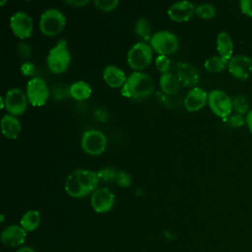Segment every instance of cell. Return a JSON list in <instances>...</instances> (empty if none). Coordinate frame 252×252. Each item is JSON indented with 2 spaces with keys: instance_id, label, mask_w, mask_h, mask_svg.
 Instances as JSON below:
<instances>
[{
  "instance_id": "1",
  "label": "cell",
  "mask_w": 252,
  "mask_h": 252,
  "mask_svg": "<svg viewBox=\"0 0 252 252\" xmlns=\"http://www.w3.org/2000/svg\"><path fill=\"white\" fill-rule=\"evenodd\" d=\"M120 92L123 96L130 99H144L153 94L154 83L149 75L135 71L127 77Z\"/></svg>"
},
{
  "instance_id": "2",
  "label": "cell",
  "mask_w": 252,
  "mask_h": 252,
  "mask_svg": "<svg viewBox=\"0 0 252 252\" xmlns=\"http://www.w3.org/2000/svg\"><path fill=\"white\" fill-rule=\"evenodd\" d=\"M46 62L48 69L54 74H61L68 69L71 62V54L65 39H60L49 50Z\"/></svg>"
},
{
  "instance_id": "3",
  "label": "cell",
  "mask_w": 252,
  "mask_h": 252,
  "mask_svg": "<svg viewBox=\"0 0 252 252\" xmlns=\"http://www.w3.org/2000/svg\"><path fill=\"white\" fill-rule=\"evenodd\" d=\"M66 25L65 16L55 8L45 10L39 18L40 32L47 36H54L60 33Z\"/></svg>"
},
{
  "instance_id": "4",
  "label": "cell",
  "mask_w": 252,
  "mask_h": 252,
  "mask_svg": "<svg viewBox=\"0 0 252 252\" xmlns=\"http://www.w3.org/2000/svg\"><path fill=\"white\" fill-rule=\"evenodd\" d=\"M153 59V48L150 44L140 41L135 43L127 53V62L136 72L145 69Z\"/></svg>"
},
{
  "instance_id": "5",
  "label": "cell",
  "mask_w": 252,
  "mask_h": 252,
  "mask_svg": "<svg viewBox=\"0 0 252 252\" xmlns=\"http://www.w3.org/2000/svg\"><path fill=\"white\" fill-rule=\"evenodd\" d=\"M150 45L159 55L173 54L179 45L178 38L168 31H159L155 32L150 40Z\"/></svg>"
},
{
  "instance_id": "6",
  "label": "cell",
  "mask_w": 252,
  "mask_h": 252,
  "mask_svg": "<svg viewBox=\"0 0 252 252\" xmlns=\"http://www.w3.org/2000/svg\"><path fill=\"white\" fill-rule=\"evenodd\" d=\"M208 104L217 116L224 121L230 116L232 110V99L224 92L213 90L208 94Z\"/></svg>"
},
{
  "instance_id": "7",
  "label": "cell",
  "mask_w": 252,
  "mask_h": 252,
  "mask_svg": "<svg viewBox=\"0 0 252 252\" xmlns=\"http://www.w3.org/2000/svg\"><path fill=\"white\" fill-rule=\"evenodd\" d=\"M81 146L84 152L91 156H98L102 154L107 146L105 135L96 129H91L83 134Z\"/></svg>"
},
{
  "instance_id": "8",
  "label": "cell",
  "mask_w": 252,
  "mask_h": 252,
  "mask_svg": "<svg viewBox=\"0 0 252 252\" xmlns=\"http://www.w3.org/2000/svg\"><path fill=\"white\" fill-rule=\"evenodd\" d=\"M26 94L29 102L32 103V105L41 106L45 104L49 95L45 81L38 77L32 78L27 84Z\"/></svg>"
},
{
  "instance_id": "9",
  "label": "cell",
  "mask_w": 252,
  "mask_h": 252,
  "mask_svg": "<svg viewBox=\"0 0 252 252\" xmlns=\"http://www.w3.org/2000/svg\"><path fill=\"white\" fill-rule=\"evenodd\" d=\"M5 108L9 112V114L18 116L23 114L28 106V97L26 93H24L19 88L10 89L5 96Z\"/></svg>"
},
{
  "instance_id": "10",
  "label": "cell",
  "mask_w": 252,
  "mask_h": 252,
  "mask_svg": "<svg viewBox=\"0 0 252 252\" xmlns=\"http://www.w3.org/2000/svg\"><path fill=\"white\" fill-rule=\"evenodd\" d=\"M10 28L17 37L21 39L27 38L32 32V19L25 12H16L10 19Z\"/></svg>"
},
{
  "instance_id": "11",
  "label": "cell",
  "mask_w": 252,
  "mask_h": 252,
  "mask_svg": "<svg viewBox=\"0 0 252 252\" xmlns=\"http://www.w3.org/2000/svg\"><path fill=\"white\" fill-rule=\"evenodd\" d=\"M227 68L234 78L245 81L252 73V59L245 55L232 56L228 61Z\"/></svg>"
},
{
  "instance_id": "12",
  "label": "cell",
  "mask_w": 252,
  "mask_h": 252,
  "mask_svg": "<svg viewBox=\"0 0 252 252\" xmlns=\"http://www.w3.org/2000/svg\"><path fill=\"white\" fill-rule=\"evenodd\" d=\"M114 201V194L107 188L96 189L91 198L92 207L98 214H105L111 211Z\"/></svg>"
},
{
  "instance_id": "13",
  "label": "cell",
  "mask_w": 252,
  "mask_h": 252,
  "mask_svg": "<svg viewBox=\"0 0 252 252\" xmlns=\"http://www.w3.org/2000/svg\"><path fill=\"white\" fill-rule=\"evenodd\" d=\"M27 231L21 225H9L1 232V241L7 247H18L24 244Z\"/></svg>"
},
{
  "instance_id": "14",
  "label": "cell",
  "mask_w": 252,
  "mask_h": 252,
  "mask_svg": "<svg viewBox=\"0 0 252 252\" xmlns=\"http://www.w3.org/2000/svg\"><path fill=\"white\" fill-rule=\"evenodd\" d=\"M196 7L189 1H180L172 4L168 11L167 15L169 19L174 22H186L193 17L195 14Z\"/></svg>"
},
{
  "instance_id": "15",
  "label": "cell",
  "mask_w": 252,
  "mask_h": 252,
  "mask_svg": "<svg viewBox=\"0 0 252 252\" xmlns=\"http://www.w3.org/2000/svg\"><path fill=\"white\" fill-rule=\"evenodd\" d=\"M208 103V94L205 90L195 87L189 91L184 98V106L190 112L198 111Z\"/></svg>"
},
{
  "instance_id": "16",
  "label": "cell",
  "mask_w": 252,
  "mask_h": 252,
  "mask_svg": "<svg viewBox=\"0 0 252 252\" xmlns=\"http://www.w3.org/2000/svg\"><path fill=\"white\" fill-rule=\"evenodd\" d=\"M176 76L184 87H194L199 81L197 69L187 62H179L176 67Z\"/></svg>"
},
{
  "instance_id": "17",
  "label": "cell",
  "mask_w": 252,
  "mask_h": 252,
  "mask_svg": "<svg viewBox=\"0 0 252 252\" xmlns=\"http://www.w3.org/2000/svg\"><path fill=\"white\" fill-rule=\"evenodd\" d=\"M104 82L113 89L122 88L126 82V76L124 72L114 65H108L104 68L102 73Z\"/></svg>"
},
{
  "instance_id": "18",
  "label": "cell",
  "mask_w": 252,
  "mask_h": 252,
  "mask_svg": "<svg viewBox=\"0 0 252 252\" xmlns=\"http://www.w3.org/2000/svg\"><path fill=\"white\" fill-rule=\"evenodd\" d=\"M76 172L79 183L87 195L92 192L94 193L96 190V186L99 180L97 173L88 169H77Z\"/></svg>"
},
{
  "instance_id": "19",
  "label": "cell",
  "mask_w": 252,
  "mask_h": 252,
  "mask_svg": "<svg viewBox=\"0 0 252 252\" xmlns=\"http://www.w3.org/2000/svg\"><path fill=\"white\" fill-rule=\"evenodd\" d=\"M2 134L8 139H16L21 132L19 119L11 114H6L1 119Z\"/></svg>"
},
{
  "instance_id": "20",
  "label": "cell",
  "mask_w": 252,
  "mask_h": 252,
  "mask_svg": "<svg viewBox=\"0 0 252 252\" xmlns=\"http://www.w3.org/2000/svg\"><path fill=\"white\" fill-rule=\"evenodd\" d=\"M159 87L163 94L168 95H174L179 92L181 83L176 75L168 72L160 76Z\"/></svg>"
},
{
  "instance_id": "21",
  "label": "cell",
  "mask_w": 252,
  "mask_h": 252,
  "mask_svg": "<svg viewBox=\"0 0 252 252\" xmlns=\"http://www.w3.org/2000/svg\"><path fill=\"white\" fill-rule=\"evenodd\" d=\"M217 51L220 56L230 60L233 53V42L226 32H220L217 37Z\"/></svg>"
},
{
  "instance_id": "22",
  "label": "cell",
  "mask_w": 252,
  "mask_h": 252,
  "mask_svg": "<svg viewBox=\"0 0 252 252\" xmlns=\"http://www.w3.org/2000/svg\"><path fill=\"white\" fill-rule=\"evenodd\" d=\"M65 190L67 194L73 198H83L87 196V193L79 183L76 170L68 175L65 181Z\"/></svg>"
},
{
  "instance_id": "23",
  "label": "cell",
  "mask_w": 252,
  "mask_h": 252,
  "mask_svg": "<svg viewBox=\"0 0 252 252\" xmlns=\"http://www.w3.org/2000/svg\"><path fill=\"white\" fill-rule=\"evenodd\" d=\"M40 223V214L35 210L27 211L21 218L20 225L27 231L32 232L35 230Z\"/></svg>"
},
{
  "instance_id": "24",
  "label": "cell",
  "mask_w": 252,
  "mask_h": 252,
  "mask_svg": "<svg viewBox=\"0 0 252 252\" xmlns=\"http://www.w3.org/2000/svg\"><path fill=\"white\" fill-rule=\"evenodd\" d=\"M91 94L90 85L84 81L75 82L69 88V94L76 100H85L91 96Z\"/></svg>"
},
{
  "instance_id": "25",
  "label": "cell",
  "mask_w": 252,
  "mask_h": 252,
  "mask_svg": "<svg viewBox=\"0 0 252 252\" xmlns=\"http://www.w3.org/2000/svg\"><path fill=\"white\" fill-rule=\"evenodd\" d=\"M227 64L228 60L218 55L207 59L204 63V67L210 73H220L227 66Z\"/></svg>"
},
{
  "instance_id": "26",
  "label": "cell",
  "mask_w": 252,
  "mask_h": 252,
  "mask_svg": "<svg viewBox=\"0 0 252 252\" xmlns=\"http://www.w3.org/2000/svg\"><path fill=\"white\" fill-rule=\"evenodd\" d=\"M135 32L143 40H151L153 34L150 22L145 18H139L135 24Z\"/></svg>"
},
{
  "instance_id": "27",
  "label": "cell",
  "mask_w": 252,
  "mask_h": 252,
  "mask_svg": "<svg viewBox=\"0 0 252 252\" xmlns=\"http://www.w3.org/2000/svg\"><path fill=\"white\" fill-rule=\"evenodd\" d=\"M232 108L238 114H247L249 112V103L247 98L242 94H237L232 98Z\"/></svg>"
},
{
  "instance_id": "28",
  "label": "cell",
  "mask_w": 252,
  "mask_h": 252,
  "mask_svg": "<svg viewBox=\"0 0 252 252\" xmlns=\"http://www.w3.org/2000/svg\"><path fill=\"white\" fill-rule=\"evenodd\" d=\"M196 15L202 19L205 20H209L215 17L216 15V8L212 5V4H201L199 6L196 7V11H195Z\"/></svg>"
},
{
  "instance_id": "29",
  "label": "cell",
  "mask_w": 252,
  "mask_h": 252,
  "mask_svg": "<svg viewBox=\"0 0 252 252\" xmlns=\"http://www.w3.org/2000/svg\"><path fill=\"white\" fill-rule=\"evenodd\" d=\"M94 4L100 11L109 12L114 10L118 6L119 1L118 0H94Z\"/></svg>"
},
{
  "instance_id": "30",
  "label": "cell",
  "mask_w": 252,
  "mask_h": 252,
  "mask_svg": "<svg viewBox=\"0 0 252 252\" xmlns=\"http://www.w3.org/2000/svg\"><path fill=\"white\" fill-rule=\"evenodd\" d=\"M156 66L159 72L162 74L168 73L169 68H170V61L167 58V56L164 55H158L156 58Z\"/></svg>"
},
{
  "instance_id": "31",
  "label": "cell",
  "mask_w": 252,
  "mask_h": 252,
  "mask_svg": "<svg viewBox=\"0 0 252 252\" xmlns=\"http://www.w3.org/2000/svg\"><path fill=\"white\" fill-rule=\"evenodd\" d=\"M227 124L233 128H239V127H242L244 124H246V121H245V118L243 117V115L241 114H233V115H230L226 120Z\"/></svg>"
},
{
  "instance_id": "32",
  "label": "cell",
  "mask_w": 252,
  "mask_h": 252,
  "mask_svg": "<svg viewBox=\"0 0 252 252\" xmlns=\"http://www.w3.org/2000/svg\"><path fill=\"white\" fill-rule=\"evenodd\" d=\"M115 181L120 187H123V188L129 187L132 183L130 175L124 171H117Z\"/></svg>"
},
{
  "instance_id": "33",
  "label": "cell",
  "mask_w": 252,
  "mask_h": 252,
  "mask_svg": "<svg viewBox=\"0 0 252 252\" xmlns=\"http://www.w3.org/2000/svg\"><path fill=\"white\" fill-rule=\"evenodd\" d=\"M96 173H97L99 179H102L104 181H109V180H115L117 171L112 168H103V169H100Z\"/></svg>"
},
{
  "instance_id": "34",
  "label": "cell",
  "mask_w": 252,
  "mask_h": 252,
  "mask_svg": "<svg viewBox=\"0 0 252 252\" xmlns=\"http://www.w3.org/2000/svg\"><path fill=\"white\" fill-rule=\"evenodd\" d=\"M239 5L240 10L244 15L252 17V0H241Z\"/></svg>"
},
{
  "instance_id": "35",
  "label": "cell",
  "mask_w": 252,
  "mask_h": 252,
  "mask_svg": "<svg viewBox=\"0 0 252 252\" xmlns=\"http://www.w3.org/2000/svg\"><path fill=\"white\" fill-rule=\"evenodd\" d=\"M21 72L24 76H32L35 72V67L32 62H25L21 66Z\"/></svg>"
},
{
  "instance_id": "36",
  "label": "cell",
  "mask_w": 252,
  "mask_h": 252,
  "mask_svg": "<svg viewBox=\"0 0 252 252\" xmlns=\"http://www.w3.org/2000/svg\"><path fill=\"white\" fill-rule=\"evenodd\" d=\"M19 52L21 55H23L24 57H29L30 54H31V47L30 45H28L27 43L25 42H22L20 45H19Z\"/></svg>"
},
{
  "instance_id": "37",
  "label": "cell",
  "mask_w": 252,
  "mask_h": 252,
  "mask_svg": "<svg viewBox=\"0 0 252 252\" xmlns=\"http://www.w3.org/2000/svg\"><path fill=\"white\" fill-rule=\"evenodd\" d=\"M65 3L73 7H83L86 4H88L89 1L88 0H67L65 1Z\"/></svg>"
},
{
  "instance_id": "38",
  "label": "cell",
  "mask_w": 252,
  "mask_h": 252,
  "mask_svg": "<svg viewBox=\"0 0 252 252\" xmlns=\"http://www.w3.org/2000/svg\"><path fill=\"white\" fill-rule=\"evenodd\" d=\"M245 121H246V125H247L250 133L252 134V109L249 110V112L246 114Z\"/></svg>"
},
{
  "instance_id": "39",
  "label": "cell",
  "mask_w": 252,
  "mask_h": 252,
  "mask_svg": "<svg viewBox=\"0 0 252 252\" xmlns=\"http://www.w3.org/2000/svg\"><path fill=\"white\" fill-rule=\"evenodd\" d=\"M16 252H35L32 248H31V247H21V248H19Z\"/></svg>"
},
{
  "instance_id": "40",
  "label": "cell",
  "mask_w": 252,
  "mask_h": 252,
  "mask_svg": "<svg viewBox=\"0 0 252 252\" xmlns=\"http://www.w3.org/2000/svg\"><path fill=\"white\" fill-rule=\"evenodd\" d=\"M164 235H165V237H166L167 239H169V240H171V239L174 238V236H173L172 234H170L169 231H164Z\"/></svg>"
},
{
  "instance_id": "41",
  "label": "cell",
  "mask_w": 252,
  "mask_h": 252,
  "mask_svg": "<svg viewBox=\"0 0 252 252\" xmlns=\"http://www.w3.org/2000/svg\"><path fill=\"white\" fill-rule=\"evenodd\" d=\"M0 103H1V108H5V99H4V96H1L0 97Z\"/></svg>"
},
{
  "instance_id": "42",
  "label": "cell",
  "mask_w": 252,
  "mask_h": 252,
  "mask_svg": "<svg viewBox=\"0 0 252 252\" xmlns=\"http://www.w3.org/2000/svg\"><path fill=\"white\" fill-rule=\"evenodd\" d=\"M1 221H4V215H1Z\"/></svg>"
},
{
  "instance_id": "43",
  "label": "cell",
  "mask_w": 252,
  "mask_h": 252,
  "mask_svg": "<svg viewBox=\"0 0 252 252\" xmlns=\"http://www.w3.org/2000/svg\"><path fill=\"white\" fill-rule=\"evenodd\" d=\"M4 4H5V1H1V2H0V6H3Z\"/></svg>"
}]
</instances>
